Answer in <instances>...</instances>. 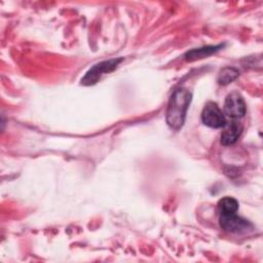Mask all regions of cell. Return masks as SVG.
I'll return each instance as SVG.
<instances>
[{
	"label": "cell",
	"instance_id": "1",
	"mask_svg": "<svg viewBox=\"0 0 263 263\" xmlns=\"http://www.w3.org/2000/svg\"><path fill=\"white\" fill-rule=\"evenodd\" d=\"M191 102V93L186 88L176 89L167 105L166 122L173 129H180L185 121L186 113Z\"/></svg>",
	"mask_w": 263,
	"mask_h": 263
},
{
	"label": "cell",
	"instance_id": "2",
	"mask_svg": "<svg viewBox=\"0 0 263 263\" xmlns=\"http://www.w3.org/2000/svg\"><path fill=\"white\" fill-rule=\"evenodd\" d=\"M220 225L221 227L230 233H246L253 229V225L246 219L239 217L236 215V213L233 214H222L219 217Z\"/></svg>",
	"mask_w": 263,
	"mask_h": 263
},
{
	"label": "cell",
	"instance_id": "3",
	"mask_svg": "<svg viewBox=\"0 0 263 263\" xmlns=\"http://www.w3.org/2000/svg\"><path fill=\"white\" fill-rule=\"evenodd\" d=\"M121 60L122 59H113V60L105 61V62L95 65L91 69L88 70V72L85 74V76L81 79V84L92 85V84L97 83L100 80L102 75L110 73L114 69H116V67L121 62Z\"/></svg>",
	"mask_w": 263,
	"mask_h": 263
},
{
	"label": "cell",
	"instance_id": "4",
	"mask_svg": "<svg viewBox=\"0 0 263 263\" xmlns=\"http://www.w3.org/2000/svg\"><path fill=\"white\" fill-rule=\"evenodd\" d=\"M201 120L203 124L212 128L224 127L227 122L221 109L213 102H209L204 106L201 112Z\"/></svg>",
	"mask_w": 263,
	"mask_h": 263
},
{
	"label": "cell",
	"instance_id": "5",
	"mask_svg": "<svg viewBox=\"0 0 263 263\" xmlns=\"http://www.w3.org/2000/svg\"><path fill=\"white\" fill-rule=\"evenodd\" d=\"M246 111L247 107L245 100L238 91H232L226 97L224 103V112L228 117L232 119L241 118L245 116Z\"/></svg>",
	"mask_w": 263,
	"mask_h": 263
},
{
	"label": "cell",
	"instance_id": "6",
	"mask_svg": "<svg viewBox=\"0 0 263 263\" xmlns=\"http://www.w3.org/2000/svg\"><path fill=\"white\" fill-rule=\"evenodd\" d=\"M223 128L224 129L221 134V144L224 146L234 144L238 140L242 132L241 123L236 120H231L230 122H226Z\"/></svg>",
	"mask_w": 263,
	"mask_h": 263
},
{
	"label": "cell",
	"instance_id": "7",
	"mask_svg": "<svg viewBox=\"0 0 263 263\" xmlns=\"http://www.w3.org/2000/svg\"><path fill=\"white\" fill-rule=\"evenodd\" d=\"M222 47H223V45L219 44V45H209V46H203V47H200V48L191 49V50H189L185 53L184 58L188 62L200 60V59L206 58V57L217 52Z\"/></svg>",
	"mask_w": 263,
	"mask_h": 263
},
{
	"label": "cell",
	"instance_id": "8",
	"mask_svg": "<svg viewBox=\"0 0 263 263\" xmlns=\"http://www.w3.org/2000/svg\"><path fill=\"white\" fill-rule=\"evenodd\" d=\"M238 210V202L235 198L225 196L218 202V211L219 214H233Z\"/></svg>",
	"mask_w": 263,
	"mask_h": 263
},
{
	"label": "cell",
	"instance_id": "9",
	"mask_svg": "<svg viewBox=\"0 0 263 263\" xmlns=\"http://www.w3.org/2000/svg\"><path fill=\"white\" fill-rule=\"evenodd\" d=\"M238 75L239 72L237 69L233 67H226L220 71L217 81L221 85H227L231 83L233 80H235L238 77Z\"/></svg>",
	"mask_w": 263,
	"mask_h": 263
}]
</instances>
